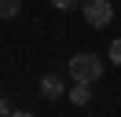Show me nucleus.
Listing matches in <instances>:
<instances>
[{
  "instance_id": "f257e3e1",
  "label": "nucleus",
  "mask_w": 121,
  "mask_h": 117,
  "mask_svg": "<svg viewBox=\"0 0 121 117\" xmlns=\"http://www.w3.org/2000/svg\"><path fill=\"white\" fill-rule=\"evenodd\" d=\"M103 77V62H99L92 51H77L70 58V80H81V84H95Z\"/></svg>"
},
{
  "instance_id": "423d86ee",
  "label": "nucleus",
  "mask_w": 121,
  "mask_h": 117,
  "mask_svg": "<svg viewBox=\"0 0 121 117\" xmlns=\"http://www.w3.org/2000/svg\"><path fill=\"white\" fill-rule=\"evenodd\" d=\"M52 7H59V11H73V7H81V0H52Z\"/></svg>"
},
{
  "instance_id": "7ed1b4c3",
  "label": "nucleus",
  "mask_w": 121,
  "mask_h": 117,
  "mask_svg": "<svg viewBox=\"0 0 121 117\" xmlns=\"http://www.w3.org/2000/svg\"><path fill=\"white\" fill-rule=\"evenodd\" d=\"M62 92H66V84H62V77H55V73H48V77L40 80V95H44V99H59Z\"/></svg>"
},
{
  "instance_id": "20e7f679",
  "label": "nucleus",
  "mask_w": 121,
  "mask_h": 117,
  "mask_svg": "<svg viewBox=\"0 0 121 117\" xmlns=\"http://www.w3.org/2000/svg\"><path fill=\"white\" fill-rule=\"evenodd\" d=\"M70 102H73V106H88V102H92V84L73 80V88H70Z\"/></svg>"
},
{
  "instance_id": "39448f33",
  "label": "nucleus",
  "mask_w": 121,
  "mask_h": 117,
  "mask_svg": "<svg viewBox=\"0 0 121 117\" xmlns=\"http://www.w3.org/2000/svg\"><path fill=\"white\" fill-rule=\"evenodd\" d=\"M22 11V0H0V18H15Z\"/></svg>"
},
{
  "instance_id": "0eeeda50",
  "label": "nucleus",
  "mask_w": 121,
  "mask_h": 117,
  "mask_svg": "<svg viewBox=\"0 0 121 117\" xmlns=\"http://www.w3.org/2000/svg\"><path fill=\"white\" fill-rule=\"evenodd\" d=\"M110 62L121 66V37H117V40H110Z\"/></svg>"
},
{
  "instance_id": "f03ea898",
  "label": "nucleus",
  "mask_w": 121,
  "mask_h": 117,
  "mask_svg": "<svg viewBox=\"0 0 121 117\" xmlns=\"http://www.w3.org/2000/svg\"><path fill=\"white\" fill-rule=\"evenodd\" d=\"M81 15H84L88 26L103 29V26H110V18H114V0H81Z\"/></svg>"
},
{
  "instance_id": "6e6552de",
  "label": "nucleus",
  "mask_w": 121,
  "mask_h": 117,
  "mask_svg": "<svg viewBox=\"0 0 121 117\" xmlns=\"http://www.w3.org/2000/svg\"><path fill=\"white\" fill-rule=\"evenodd\" d=\"M11 113V106H8V99H0V117H8Z\"/></svg>"
},
{
  "instance_id": "1a4fd4ad",
  "label": "nucleus",
  "mask_w": 121,
  "mask_h": 117,
  "mask_svg": "<svg viewBox=\"0 0 121 117\" xmlns=\"http://www.w3.org/2000/svg\"><path fill=\"white\" fill-rule=\"evenodd\" d=\"M8 117H33V113H26V110H11Z\"/></svg>"
}]
</instances>
